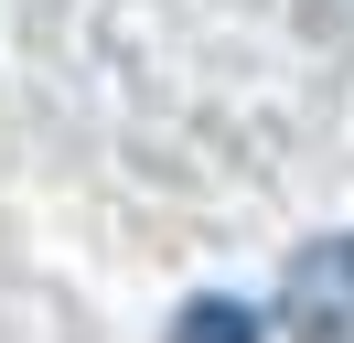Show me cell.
Listing matches in <instances>:
<instances>
[{
  "label": "cell",
  "instance_id": "obj_1",
  "mask_svg": "<svg viewBox=\"0 0 354 343\" xmlns=\"http://www.w3.org/2000/svg\"><path fill=\"white\" fill-rule=\"evenodd\" d=\"M279 333L290 343H354V225L311 236L279 279Z\"/></svg>",
  "mask_w": 354,
  "mask_h": 343
},
{
  "label": "cell",
  "instance_id": "obj_2",
  "mask_svg": "<svg viewBox=\"0 0 354 343\" xmlns=\"http://www.w3.org/2000/svg\"><path fill=\"white\" fill-rule=\"evenodd\" d=\"M258 333H268V311H258V300L204 290V300H183V311H172V333H161V343H258Z\"/></svg>",
  "mask_w": 354,
  "mask_h": 343
}]
</instances>
